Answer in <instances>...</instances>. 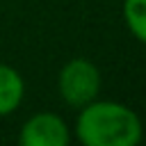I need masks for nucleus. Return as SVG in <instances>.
<instances>
[{
  "mask_svg": "<svg viewBox=\"0 0 146 146\" xmlns=\"http://www.w3.org/2000/svg\"><path fill=\"white\" fill-rule=\"evenodd\" d=\"M57 89H59V96L64 98L66 105L82 107V105L91 103L98 96V91H100V73H98L96 64H91L89 59L73 57L59 71Z\"/></svg>",
  "mask_w": 146,
  "mask_h": 146,
  "instance_id": "nucleus-2",
  "label": "nucleus"
},
{
  "mask_svg": "<svg viewBox=\"0 0 146 146\" xmlns=\"http://www.w3.org/2000/svg\"><path fill=\"white\" fill-rule=\"evenodd\" d=\"M23 96H25L23 75L9 64H0V116L16 112L18 105L23 103Z\"/></svg>",
  "mask_w": 146,
  "mask_h": 146,
  "instance_id": "nucleus-4",
  "label": "nucleus"
},
{
  "mask_svg": "<svg viewBox=\"0 0 146 146\" xmlns=\"http://www.w3.org/2000/svg\"><path fill=\"white\" fill-rule=\"evenodd\" d=\"M18 139L23 146H66L71 141V130L59 114L36 112L23 123Z\"/></svg>",
  "mask_w": 146,
  "mask_h": 146,
  "instance_id": "nucleus-3",
  "label": "nucleus"
},
{
  "mask_svg": "<svg viewBox=\"0 0 146 146\" xmlns=\"http://www.w3.org/2000/svg\"><path fill=\"white\" fill-rule=\"evenodd\" d=\"M141 135L139 114L119 100L94 98L75 119V137L84 146H137Z\"/></svg>",
  "mask_w": 146,
  "mask_h": 146,
  "instance_id": "nucleus-1",
  "label": "nucleus"
},
{
  "mask_svg": "<svg viewBox=\"0 0 146 146\" xmlns=\"http://www.w3.org/2000/svg\"><path fill=\"white\" fill-rule=\"evenodd\" d=\"M123 21L132 36L146 43V0H123Z\"/></svg>",
  "mask_w": 146,
  "mask_h": 146,
  "instance_id": "nucleus-5",
  "label": "nucleus"
}]
</instances>
